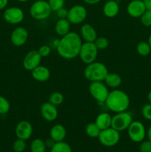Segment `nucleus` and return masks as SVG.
Returning <instances> with one entry per match:
<instances>
[{
    "mask_svg": "<svg viewBox=\"0 0 151 152\" xmlns=\"http://www.w3.org/2000/svg\"><path fill=\"white\" fill-rule=\"evenodd\" d=\"M82 43L79 34L73 31H70L58 41L56 50L61 57L70 60L78 56Z\"/></svg>",
    "mask_w": 151,
    "mask_h": 152,
    "instance_id": "1",
    "label": "nucleus"
},
{
    "mask_svg": "<svg viewBox=\"0 0 151 152\" xmlns=\"http://www.w3.org/2000/svg\"><path fill=\"white\" fill-rule=\"evenodd\" d=\"M130 97L126 92L120 89H113L109 92L105 104L113 113L127 111L130 106Z\"/></svg>",
    "mask_w": 151,
    "mask_h": 152,
    "instance_id": "2",
    "label": "nucleus"
},
{
    "mask_svg": "<svg viewBox=\"0 0 151 152\" xmlns=\"http://www.w3.org/2000/svg\"><path fill=\"white\" fill-rule=\"evenodd\" d=\"M106 65L100 62H95L87 64L84 71V76L88 81H104L108 74Z\"/></svg>",
    "mask_w": 151,
    "mask_h": 152,
    "instance_id": "3",
    "label": "nucleus"
},
{
    "mask_svg": "<svg viewBox=\"0 0 151 152\" xmlns=\"http://www.w3.org/2000/svg\"><path fill=\"white\" fill-rule=\"evenodd\" d=\"M51 13V8L45 0H36L30 7V15L36 20H45L50 17Z\"/></svg>",
    "mask_w": 151,
    "mask_h": 152,
    "instance_id": "4",
    "label": "nucleus"
},
{
    "mask_svg": "<svg viewBox=\"0 0 151 152\" xmlns=\"http://www.w3.org/2000/svg\"><path fill=\"white\" fill-rule=\"evenodd\" d=\"M89 92L95 100L99 103H105L110 91L104 81H96L90 82Z\"/></svg>",
    "mask_w": 151,
    "mask_h": 152,
    "instance_id": "5",
    "label": "nucleus"
},
{
    "mask_svg": "<svg viewBox=\"0 0 151 152\" xmlns=\"http://www.w3.org/2000/svg\"><path fill=\"white\" fill-rule=\"evenodd\" d=\"M133 117L128 111L115 113V115L112 117L111 127L115 130L121 132L127 130L128 127L133 122Z\"/></svg>",
    "mask_w": 151,
    "mask_h": 152,
    "instance_id": "6",
    "label": "nucleus"
},
{
    "mask_svg": "<svg viewBox=\"0 0 151 152\" xmlns=\"http://www.w3.org/2000/svg\"><path fill=\"white\" fill-rule=\"evenodd\" d=\"M98 53H99V49L96 48L94 42H84L81 45L78 56L84 63L87 65L96 60Z\"/></svg>",
    "mask_w": 151,
    "mask_h": 152,
    "instance_id": "7",
    "label": "nucleus"
},
{
    "mask_svg": "<svg viewBox=\"0 0 151 152\" xmlns=\"http://www.w3.org/2000/svg\"><path fill=\"white\" fill-rule=\"evenodd\" d=\"M99 142L105 147H113L118 143L120 140V132L112 127L102 130L98 137Z\"/></svg>",
    "mask_w": 151,
    "mask_h": 152,
    "instance_id": "8",
    "label": "nucleus"
},
{
    "mask_svg": "<svg viewBox=\"0 0 151 152\" xmlns=\"http://www.w3.org/2000/svg\"><path fill=\"white\" fill-rule=\"evenodd\" d=\"M129 138L133 142L140 143L147 136V130L145 126L141 121H133L127 129Z\"/></svg>",
    "mask_w": 151,
    "mask_h": 152,
    "instance_id": "9",
    "label": "nucleus"
},
{
    "mask_svg": "<svg viewBox=\"0 0 151 152\" xmlns=\"http://www.w3.org/2000/svg\"><path fill=\"white\" fill-rule=\"evenodd\" d=\"M87 16V10L81 4H76L68 10V18L72 25H79L84 22Z\"/></svg>",
    "mask_w": 151,
    "mask_h": 152,
    "instance_id": "10",
    "label": "nucleus"
},
{
    "mask_svg": "<svg viewBox=\"0 0 151 152\" xmlns=\"http://www.w3.org/2000/svg\"><path fill=\"white\" fill-rule=\"evenodd\" d=\"M3 18L7 23L10 25H18L25 19V13L19 7H10L4 9Z\"/></svg>",
    "mask_w": 151,
    "mask_h": 152,
    "instance_id": "11",
    "label": "nucleus"
},
{
    "mask_svg": "<svg viewBox=\"0 0 151 152\" xmlns=\"http://www.w3.org/2000/svg\"><path fill=\"white\" fill-rule=\"evenodd\" d=\"M41 59L42 57L40 56L38 50H30L24 57L22 65L26 71H32L34 68L41 65Z\"/></svg>",
    "mask_w": 151,
    "mask_h": 152,
    "instance_id": "12",
    "label": "nucleus"
},
{
    "mask_svg": "<svg viewBox=\"0 0 151 152\" xmlns=\"http://www.w3.org/2000/svg\"><path fill=\"white\" fill-rule=\"evenodd\" d=\"M28 31L24 27H17L10 34V41L14 46L21 47L27 42L28 39Z\"/></svg>",
    "mask_w": 151,
    "mask_h": 152,
    "instance_id": "13",
    "label": "nucleus"
},
{
    "mask_svg": "<svg viewBox=\"0 0 151 152\" xmlns=\"http://www.w3.org/2000/svg\"><path fill=\"white\" fill-rule=\"evenodd\" d=\"M33 132V129L32 124L28 120H21L17 123L15 129V133L17 138L24 140H29L32 136Z\"/></svg>",
    "mask_w": 151,
    "mask_h": 152,
    "instance_id": "14",
    "label": "nucleus"
},
{
    "mask_svg": "<svg viewBox=\"0 0 151 152\" xmlns=\"http://www.w3.org/2000/svg\"><path fill=\"white\" fill-rule=\"evenodd\" d=\"M40 113L44 120L47 122H53L57 119L59 115L57 106L49 102H45L41 105Z\"/></svg>",
    "mask_w": 151,
    "mask_h": 152,
    "instance_id": "15",
    "label": "nucleus"
},
{
    "mask_svg": "<svg viewBox=\"0 0 151 152\" xmlns=\"http://www.w3.org/2000/svg\"><path fill=\"white\" fill-rule=\"evenodd\" d=\"M146 10L142 0H131L127 6V12L132 18L138 19L143 15Z\"/></svg>",
    "mask_w": 151,
    "mask_h": 152,
    "instance_id": "16",
    "label": "nucleus"
},
{
    "mask_svg": "<svg viewBox=\"0 0 151 152\" xmlns=\"http://www.w3.org/2000/svg\"><path fill=\"white\" fill-rule=\"evenodd\" d=\"M80 37L81 39L87 42H94L98 37L97 31L94 27L88 23L83 24L80 28Z\"/></svg>",
    "mask_w": 151,
    "mask_h": 152,
    "instance_id": "17",
    "label": "nucleus"
},
{
    "mask_svg": "<svg viewBox=\"0 0 151 152\" xmlns=\"http://www.w3.org/2000/svg\"><path fill=\"white\" fill-rule=\"evenodd\" d=\"M119 4L116 0H108L102 7L104 15L107 18L115 17L119 13Z\"/></svg>",
    "mask_w": 151,
    "mask_h": 152,
    "instance_id": "18",
    "label": "nucleus"
},
{
    "mask_svg": "<svg viewBox=\"0 0 151 152\" xmlns=\"http://www.w3.org/2000/svg\"><path fill=\"white\" fill-rule=\"evenodd\" d=\"M31 75L36 81L44 83L47 81L50 77V71L48 68L44 65H38L31 71Z\"/></svg>",
    "mask_w": 151,
    "mask_h": 152,
    "instance_id": "19",
    "label": "nucleus"
},
{
    "mask_svg": "<svg viewBox=\"0 0 151 152\" xmlns=\"http://www.w3.org/2000/svg\"><path fill=\"white\" fill-rule=\"evenodd\" d=\"M67 136V130L62 124H56L50 130V138L54 142H62L65 140Z\"/></svg>",
    "mask_w": 151,
    "mask_h": 152,
    "instance_id": "20",
    "label": "nucleus"
},
{
    "mask_svg": "<svg viewBox=\"0 0 151 152\" xmlns=\"http://www.w3.org/2000/svg\"><path fill=\"white\" fill-rule=\"evenodd\" d=\"M95 123L101 131L105 130L111 127L112 116L107 112H102L97 115Z\"/></svg>",
    "mask_w": 151,
    "mask_h": 152,
    "instance_id": "21",
    "label": "nucleus"
},
{
    "mask_svg": "<svg viewBox=\"0 0 151 152\" xmlns=\"http://www.w3.org/2000/svg\"><path fill=\"white\" fill-rule=\"evenodd\" d=\"M70 25L68 19H59L55 24V32L59 37H64L70 31Z\"/></svg>",
    "mask_w": 151,
    "mask_h": 152,
    "instance_id": "22",
    "label": "nucleus"
},
{
    "mask_svg": "<svg viewBox=\"0 0 151 152\" xmlns=\"http://www.w3.org/2000/svg\"><path fill=\"white\" fill-rule=\"evenodd\" d=\"M104 83H105L108 88L117 89L122 83V79L119 74L116 73H108L105 77Z\"/></svg>",
    "mask_w": 151,
    "mask_h": 152,
    "instance_id": "23",
    "label": "nucleus"
},
{
    "mask_svg": "<svg viewBox=\"0 0 151 152\" xmlns=\"http://www.w3.org/2000/svg\"><path fill=\"white\" fill-rule=\"evenodd\" d=\"M30 149L31 152H46L47 145L43 140L40 138H36L30 142Z\"/></svg>",
    "mask_w": 151,
    "mask_h": 152,
    "instance_id": "24",
    "label": "nucleus"
},
{
    "mask_svg": "<svg viewBox=\"0 0 151 152\" xmlns=\"http://www.w3.org/2000/svg\"><path fill=\"white\" fill-rule=\"evenodd\" d=\"M50 152H72L71 146L65 141L55 142L50 148Z\"/></svg>",
    "mask_w": 151,
    "mask_h": 152,
    "instance_id": "25",
    "label": "nucleus"
},
{
    "mask_svg": "<svg viewBox=\"0 0 151 152\" xmlns=\"http://www.w3.org/2000/svg\"><path fill=\"white\" fill-rule=\"evenodd\" d=\"M101 130L98 127L96 123H90L86 126L85 133L88 137L91 138H98Z\"/></svg>",
    "mask_w": 151,
    "mask_h": 152,
    "instance_id": "26",
    "label": "nucleus"
},
{
    "mask_svg": "<svg viewBox=\"0 0 151 152\" xmlns=\"http://www.w3.org/2000/svg\"><path fill=\"white\" fill-rule=\"evenodd\" d=\"M136 51L140 56H147L150 53L151 47L147 42H140L136 46Z\"/></svg>",
    "mask_w": 151,
    "mask_h": 152,
    "instance_id": "27",
    "label": "nucleus"
},
{
    "mask_svg": "<svg viewBox=\"0 0 151 152\" xmlns=\"http://www.w3.org/2000/svg\"><path fill=\"white\" fill-rule=\"evenodd\" d=\"M64 99H65V96L61 92L55 91L50 94L48 97V102L56 106H59L61 104L63 103Z\"/></svg>",
    "mask_w": 151,
    "mask_h": 152,
    "instance_id": "28",
    "label": "nucleus"
},
{
    "mask_svg": "<svg viewBox=\"0 0 151 152\" xmlns=\"http://www.w3.org/2000/svg\"><path fill=\"white\" fill-rule=\"evenodd\" d=\"M27 148L26 140L17 138L13 143V150L15 152H23Z\"/></svg>",
    "mask_w": 151,
    "mask_h": 152,
    "instance_id": "29",
    "label": "nucleus"
},
{
    "mask_svg": "<svg viewBox=\"0 0 151 152\" xmlns=\"http://www.w3.org/2000/svg\"><path fill=\"white\" fill-rule=\"evenodd\" d=\"M10 109V104L4 96H0V114L4 115L8 113Z\"/></svg>",
    "mask_w": 151,
    "mask_h": 152,
    "instance_id": "30",
    "label": "nucleus"
},
{
    "mask_svg": "<svg viewBox=\"0 0 151 152\" xmlns=\"http://www.w3.org/2000/svg\"><path fill=\"white\" fill-rule=\"evenodd\" d=\"M94 44L96 45V48L99 49V50H105L109 45V40L106 37H97L96 39L95 40Z\"/></svg>",
    "mask_w": 151,
    "mask_h": 152,
    "instance_id": "31",
    "label": "nucleus"
},
{
    "mask_svg": "<svg viewBox=\"0 0 151 152\" xmlns=\"http://www.w3.org/2000/svg\"><path fill=\"white\" fill-rule=\"evenodd\" d=\"M47 2L50 5L52 11L56 12L59 9L64 7L65 0H47Z\"/></svg>",
    "mask_w": 151,
    "mask_h": 152,
    "instance_id": "32",
    "label": "nucleus"
},
{
    "mask_svg": "<svg viewBox=\"0 0 151 152\" xmlns=\"http://www.w3.org/2000/svg\"><path fill=\"white\" fill-rule=\"evenodd\" d=\"M141 22L144 27H151V10H146L140 17Z\"/></svg>",
    "mask_w": 151,
    "mask_h": 152,
    "instance_id": "33",
    "label": "nucleus"
},
{
    "mask_svg": "<svg viewBox=\"0 0 151 152\" xmlns=\"http://www.w3.org/2000/svg\"><path fill=\"white\" fill-rule=\"evenodd\" d=\"M142 115L145 120L151 121V104L147 103L142 107Z\"/></svg>",
    "mask_w": 151,
    "mask_h": 152,
    "instance_id": "34",
    "label": "nucleus"
},
{
    "mask_svg": "<svg viewBox=\"0 0 151 152\" xmlns=\"http://www.w3.org/2000/svg\"><path fill=\"white\" fill-rule=\"evenodd\" d=\"M37 50L41 57H47L51 53V48L50 46L47 45H43L40 46V48Z\"/></svg>",
    "mask_w": 151,
    "mask_h": 152,
    "instance_id": "35",
    "label": "nucleus"
},
{
    "mask_svg": "<svg viewBox=\"0 0 151 152\" xmlns=\"http://www.w3.org/2000/svg\"><path fill=\"white\" fill-rule=\"evenodd\" d=\"M140 152H151V142L147 140H143L140 142L139 145Z\"/></svg>",
    "mask_w": 151,
    "mask_h": 152,
    "instance_id": "36",
    "label": "nucleus"
},
{
    "mask_svg": "<svg viewBox=\"0 0 151 152\" xmlns=\"http://www.w3.org/2000/svg\"><path fill=\"white\" fill-rule=\"evenodd\" d=\"M56 13L59 19H67L68 18V10L67 8H65V7L59 9Z\"/></svg>",
    "mask_w": 151,
    "mask_h": 152,
    "instance_id": "37",
    "label": "nucleus"
},
{
    "mask_svg": "<svg viewBox=\"0 0 151 152\" xmlns=\"http://www.w3.org/2000/svg\"><path fill=\"white\" fill-rule=\"evenodd\" d=\"M8 4V0H0V10L5 9Z\"/></svg>",
    "mask_w": 151,
    "mask_h": 152,
    "instance_id": "38",
    "label": "nucleus"
},
{
    "mask_svg": "<svg viewBox=\"0 0 151 152\" xmlns=\"http://www.w3.org/2000/svg\"><path fill=\"white\" fill-rule=\"evenodd\" d=\"M86 4H90V5H93V4H96L100 2L102 0H83Z\"/></svg>",
    "mask_w": 151,
    "mask_h": 152,
    "instance_id": "39",
    "label": "nucleus"
},
{
    "mask_svg": "<svg viewBox=\"0 0 151 152\" xmlns=\"http://www.w3.org/2000/svg\"><path fill=\"white\" fill-rule=\"evenodd\" d=\"M144 4L146 10H151V0H142Z\"/></svg>",
    "mask_w": 151,
    "mask_h": 152,
    "instance_id": "40",
    "label": "nucleus"
},
{
    "mask_svg": "<svg viewBox=\"0 0 151 152\" xmlns=\"http://www.w3.org/2000/svg\"><path fill=\"white\" fill-rule=\"evenodd\" d=\"M147 137L148 140L151 142V126L148 128L147 131Z\"/></svg>",
    "mask_w": 151,
    "mask_h": 152,
    "instance_id": "41",
    "label": "nucleus"
},
{
    "mask_svg": "<svg viewBox=\"0 0 151 152\" xmlns=\"http://www.w3.org/2000/svg\"><path fill=\"white\" fill-rule=\"evenodd\" d=\"M147 99H148V102H149V103L151 104V91L149 92V93H148Z\"/></svg>",
    "mask_w": 151,
    "mask_h": 152,
    "instance_id": "42",
    "label": "nucleus"
},
{
    "mask_svg": "<svg viewBox=\"0 0 151 152\" xmlns=\"http://www.w3.org/2000/svg\"><path fill=\"white\" fill-rule=\"evenodd\" d=\"M147 42L149 43L150 46V47H151V34H150L149 37H148V41H147Z\"/></svg>",
    "mask_w": 151,
    "mask_h": 152,
    "instance_id": "43",
    "label": "nucleus"
},
{
    "mask_svg": "<svg viewBox=\"0 0 151 152\" xmlns=\"http://www.w3.org/2000/svg\"><path fill=\"white\" fill-rule=\"evenodd\" d=\"M17 1H19V2H27L29 0H17Z\"/></svg>",
    "mask_w": 151,
    "mask_h": 152,
    "instance_id": "44",
    "label": "nucleus"
}]
</instances>
